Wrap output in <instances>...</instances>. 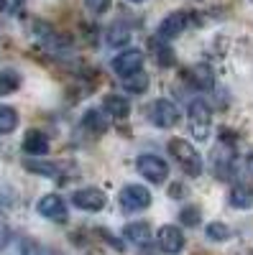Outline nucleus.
Wrapping results in <instances>:
<instances>
[{"mask_svg": "<svg viewBox=\"0 0 253 255\" xmlns=\"http://www.w3.org/2000/svg\"><path fill=\"white\" fill-rule=\"evenodd\" d=\"M205 235H207V240H213V243H225V240L233 238V232H230V227L225 222H210L207 230H205Z\"/></svg>", "mask_w": 253, "mask_h": 255, "instance_id": "nucleus-22", "label": "nucleus"}, {"mask_svg": "<svg viewBox=\"0 0 253 255\" xmlns=\"http://www.w3.org/2000/svg\"><path fill=\"white\" fill-rule=\"evenodd\" d=\"M102 110L115 120H123V118L131 115V102L125 97H120V95H108L102 100Z\"/></svg>", "mask_w": 253, "mask_h": 255, "instance_id": "nucleus-14", "label": "nucleus"}, {"mask_svg": "<svg viewBox=\"0 0 253 255\" xmlns=\"http://www.w3.org/2000/svg\"><path fill=\"white\" fill-rule=\"evenodd\" d=\"M151 51H154V59L159 67H172L174 64V51L172 46L164 44V38H151Z\"/></svg>", "mask_w": 253, "mask_h": 255, "instance_id": "nucleus-18", "label": "nucleus"}, {"mask_svg": "<svg viewBox=\"0 0 253 255\" xmlns=\"http://www.w3.org/2000/svg\"><path fill=\"white\" fill-rule=\"evenodd\" d=\"M189 77H192L197 90H213L215 87V74H213V69H210L207 64H195Z\"/></svg>", "mask_w": 253, "mask_h": 255, "instance_id": "nucleus-16", "label": "nucleus"}, {"mask_svg": "<svg viewBox=\"0 0 253 255\" xmlns=\"http://www.w3.org/2000/svg\"><path fill=\"white\" fill-rule=\"evenodd\" d=\"M23 153L26 156H46L49 153V135L41 130H31L23 138Z\"/></svg>", "mask_w": 253, "mask_h": 255, "instance_id": "nucleus-12", "label": "nucleus"}, {"mask_svg": "<svg viewBox=\"0 0 253 255\" xmlns=\"http://www.w3.org/2000/svg\"><path fill=\"white\" fill-rule=\"evenodd\" d=\"M131 3H143V0H131Z\"/></svg>", "mask_w": 253, "mask_h": 255, "instance_id": "nucleus-31", "label": "nucleus"}, {"mask_svg": "<svg viewBox=\"0 0 253 255\" xmlns=\"http://www.w3.org/2000/svg\"><path fill=\"white\" fill-rule=\"evenodd\" d=\"M18 128V113L10 105H0V135H8Z\"/></svg>", "mask_w": 253, "mask_h": 255, "instance_id": "nucleus-20", "label": "nucleus"}, {"mask_svg": "<svg viewBox=\"0 0 253 255\" xmlns=\"http://www.w3.org/2000/svg\"><path fill=\"white\" fill-rule=\"evenodd\" d=\"M123 212H141V209H149L151 204V191L141 186V184H128L120 189V197H118Z\"/></svg>", "mask_w": 253, "mask_h": 255, "instance_id": "nucleus-5", "label": "nucleus"}, {"mask_svg": "<svg viewBox=\"0 0 253 255\" xmlns=\"http://www.w3.org/2000/svg\"><path fill=\"white\" fill-rule=\"evenodd\" d=\"M8 243H10V230H8V225H5L3 212H0V250H5Z\"/></svg>", "mask_w": 253, "mask_h": 255, "instance_id": "nucleus-27", "label": "nucleus"}, {"mask_svg": "<svg viewBox=\"0 0 253 255\" xmlns=\"http://www.w3.org/2000/svg\"><path fill=\"white\" fill-rule=\"evenodd\" d=\"M84 5H87L90 13L102 15V13H108V8L113 5V0H84Z\"/></svg>", "mask_w": 253, "mask_h": 255, "instance_id": "nucleus-26", "label": "nucleus"}, {"mask_svg": "<svg viewBox=\"0 0 253 255\" xmlns=\"http://www.w3.org/2000/svg\"><path fill=\"white\" fill-rule=\"evenodd\" d=\"M108 113L105 110H90L87 115H84V128H87V130H92V133H105L108 130Z\"/></svg>", "mask_w": 253, "mask_h": 255, "instance_id": "nucleus-19", "label": "nucleus"}, {"mask_svg": "<svg viewBox=\"0 0 253 255\" xmlns=\"http://www.w3.org/2000/svg\"><path fill=\"white\" fill-rule=\"evenodd\" d=\"M123 87L128 90L131 95H143L146 90H149V74H146L143 69L128 74V77H123Z\"/></svg>", "mask_w": 253, "mask_h": 255, "instance_id": "nucleus-17", "label": "nucleus"}, {"mask_svg": "<svg viewBox=\"0 0 253 255\" xmlns=\"http://www.w3.org/2000/svg\"><path fill=\"white\" fill-rule=\"evenodd\" d=\"M108 202L102 189H95V186H84V189H77L72 194V204L82 212H100Z\"/></svg>", "mask_w": 253, "mask_h": 255, "instance_id": "nucleus-6", "label": "nucleus"}, {"mask_svg": "<svg viewBox=\"0 0 253 255\" xmlns=\"http://www.w3.org/2000/svg\"><path fill=\"white\" fill-rule=\"evenodd\" d=\"M187 194V189L182 184H172V189H169V197H174V199H182Z\"/></svg>", "mask_w": 253, "mask_h": 255, "instance_id": "nucleus-28", "label": "nucleus"}, {"mask_svg": "<svg viewBox=\"0 0 253 255\" xmlns=\"http://www.w3.org/2000/svg\"><path fill=\"white\" fill-rule=\"evenodd\" d=\"M248 168H251V171H253V153L248 156Z\"/></svg>", "mask_w": 253, "mask_h": 255, "instance_id": "nucleus-29", "label": "nucleus"}, {"mask_svg": "<svg viewBox=\"0 0 253 255\" xmlns=\"http://www.w3.org/2000/svg\"><path fill=\"white\" fill-rule=\"evenodd\" d=\"M26 168L31 174H41V176H56L59 168L54 163H44V161H36V158H28L26 161Z\"/></svg>", "mask_w": 253, "mask_h": 255, "instance_id": "nucleus-24", "label": "nucleus"}, {"mask_svg": "<svg viewBox=\"0 0 253 255\" xmlns=\"http://www.w3.org/2000/svg\"><path fill=\"white\" fill-rule=\"evenodd\" d=\"M105 38H108V46H125L131 41V28L123 23H113Z\"/></svg>", "mask_w": 253, "mask_h": 255, "instance_id": "nucleus-21", "label": "nucleus"}, {"mask_svg": "<svg viewBox=\"0 0 253 255\" xmlns=\"http://www.w3.org/2000/svg\"><path fill=\"white\" fill-rule=\"evenodd\" d=\"M18 87H20V74H18V72H13V69L0 72V97L15 92Z\"/></svg>", "mask_w": 253, "mask_h": 255, "instance_id": "nucleus-23", "label": "nucleus"}, {"mask_svg": "<svg viewBox=\"0 0 253 255\" xmlns=\"http://www.w3.org/2000/svg\"><path fill=\"white\" fill-rule=\"evenodd\" d=\"M136 168H138V174H141L146 181H151V184H164L166 176H169L166 161H164L161 156H156V153H143V156H138Z\"/></svg>", "mask_w": 253, "mask_h": 255, "instance_id": "nucleus-4", "label": "nucleus"}, {"mask_svg": "<svg viewBox=\"0 0 253 255\" xmlns=\"http://www.w3.org/2000/svg\"><path fill=\"white\" fill-rule=\"evenodd\" d=\"M213 171H215V179H220V181L233 179V174H236V153H233V148H230V145L215 148V153H213Z\"/></svg>", "mask_w": 253, "mask_h": 255, "instance_id": "nucleus-8", "label": "nucleus"}, {"mask_svg": "<svg viewBox=\"0 0 253 255\" xmlns=\"http://www.w3.org/2000/svg\"><path fill=\"white\" fill-rule=\"evenodd\" d=\"M187 120H189V130L197 140H207L210 138V128H213V110L205 100H192L187 110Z\"/></svg>", "mask_w": 253, "mask_h": 255, "instance_id": "nucleus-2", "label": "nucleus"}, {"mask_svg": "<svg viewBox=\"0 0 253 255\" xmlns=\"http://www.w3.org/2000/svg\"><path fill=\"white\" fill-rule=\"evenodd\" d=\"M36 209H38L41 217H46V220H51V222H67V217H69V209H67L64 199H61L59 194L41 197Z\"/></svg>", "mask_w": 253, "mask_h": 255, "instance_id": "nucleus-9", "label": "nucleus"}, {"mask_svg": "<svg viewBox=\"0 0 253 255\" xmlns=\"http://www.w3.org/2000/svg\"><path fill=\"white\" fill-rule=\"evenodd\" d=\"M230 204L236 209H251L253 207V186L248 184H236L230 189Z\"/></svg>", "mask_w": 253, "mask_h": 255, "instance_id": "nucleus-15", "label": "nucleus"}, {"mask_svg": "<svg viewBox=\"0 0 253 255\" xmlns=\"http://www.w3.org/2000/svg\"><path fill=\"white\" fill-rule=\"evenodd\" d=\"M5 5H8V0H0V10H3Z\"/></svg>", "mask_w": 253, "mask_h": 255, "instance_id": "nucleus-30", "label": "nucleus"}, {"mask_svg": "<svg viewBox=\"0 0 253 255\" xmlns=\"http://www.w3.org/2000/svg\"><path fill=\"white\" fill-rule=\"evenodd\" d=\"M110 67H113V72H115L118 77H128V74L143 69V51H138V49L123 51V54H118V56L113 59Z\"/></svg>", "mask_w": 253, "mask_h": 255, "instance_id": "nucleus-10", "label": "nucleus"}, {"mask_svg": "<svg viewBox=\"0 0 253 255\" xmlns=\"http://www.w3.org/2000/svg\"><path fill=\"white\" fill-rule=\"evenodd\" d=\"M200 220H202V212H200L197 207H184V209L179 212V222H182L184 227H197Z\"/></svg>", "mask_w": 253, "mask_h": 255, "instance_id": "nucleus-25", "label": "nucleus"}, {"mask_svg": "<svg viewBox=\"0 0 253 255\" xmlns=\"http://www.w3.org/2000/svg\"><path fill=\"white\" fill-rule=\"evenodd\" d=\"M169 153L174 156L177 166L182 168L187 176H200L202 174V156H200V151L189 140H184V138L169 140Z\"/></svg>", "mask_w": 253, "mask_h": 255, "instance_id": "nucleus-1", "label": "nucleus"}, {"mask_svg": "<svg viewBox=\"0 0 253 255\" xmlns=\"http://www.w3.org/2000/svg\"><path fill=\"white\" fill-rule=\"evenodd\" d=\"M149 120L156 125V128H161V130H166V128H174L177 123H179V108L172 102V100H154L151 105H149Z\"/></svg>", "mask_w": 253, "mask_h": 255, "instance_id": "nucleus-3", "label": "nucleus"}, {"mask_svg": "<svg viewBox=\"0 0 253 255\" xmlns=\"http://www.w3.org/2000/svg\"><path fill=\"white\" fill-rule=\"evenodd\" d=\"M189 26V15L184 13V10H177V13H169L161 23H159V31H156V36L159 38H164V41H172V38H177L184 28Z\"/></svg>", "mask_w": 253, "mask_h": 255, "instance_id": "nucleus-11", "label": "nucleus"}, {"mask_svg": "<svg viewBox=\"0 0 253 255\" xmlns=\"http://www.w3.org/2000/svg\"><path fill=\"white\" fill-rule=\"evenodd\" d=\"M123 238L128 243H133V245H138V248H143V245L151 243L154 235H151V227L146 222H128L123 227Z\"/></svg>", "mask_w": 253, "mask_h": 255, "instance_id": "nucleus-13", "label": "nucleus"}, {"mask_svg": "<svg viewBox=\"0 0 253 255\" xmlns=\"http://www.w3.org/2000/svg\"><path fill=\"white\" fill-rule=\"evenodd\" d=\"M156 243H159V248H161V253H166V255H179L182 250H184V232L177 227V225H164V227H159V232H156Z\"/></svg>", "mask_w": 253, "mask_h": 255, "instance_id": "nucleus-7", "label": "nucleus"}]
</instances>
